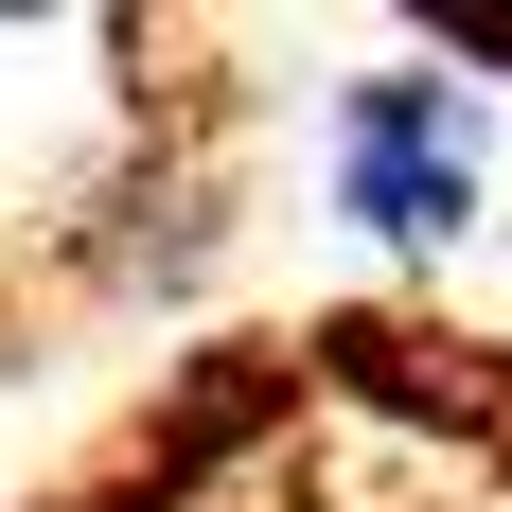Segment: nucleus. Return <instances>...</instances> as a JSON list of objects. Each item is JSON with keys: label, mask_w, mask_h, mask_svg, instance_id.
<instances>
[{"label": "nucleus", "mask_w": 512, "mask_h": 512, "mask_svg": "<svg viewBox=\"0 0 512 512\" xmlns=\"http://www.w3.org/2000/svg\"><path fill=\"white\" fill-rule=\"evenodd\" d=\"M336 212L389 230V248H442L477 212V106L442 71H354L336 89Z\"/></svg>", "instance_id": "1"}]
</instances>
